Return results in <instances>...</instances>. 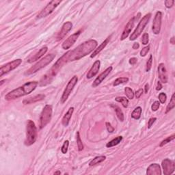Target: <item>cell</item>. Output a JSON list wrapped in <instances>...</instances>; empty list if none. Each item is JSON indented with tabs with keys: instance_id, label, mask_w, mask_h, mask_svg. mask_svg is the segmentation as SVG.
<instances>
[{
	"instance_id": "6da1fadb",
	"label": "cell",
	"mask_w": 175,
	"mask_h": 175,
	"mask_svg": "<svg viewBox=\"0 0 175 175\" xmlns=\"http://www.w3.org/2000/svg\"><path fill=\"white\" fill-rule=\"evenodd\" d=\"M97 41L94 39H91L81 43L77 47L73 50L68 51V61L73 62V61L79 60L87 55L90 54L91 52H94L97 47Z\"/></svg>"
},
{
	"instance_id": "7a4b0ae2",
	"label": "cell",
	"mask_w": 175,
	"mask_h": 175,
	"mask_svg": "<svg viewBox=\"0 0 175 175\" xmlns=\"http://www.w3.org/2000/svg\"><path fill=\"white\" fill-rule=\"evenodd\" d=\"M38 85V81H29L22 86H20L9 92L5 96V99L7 101H11L29 95L35 90Z\"/></svg>"
},
{
	"instance_id": "3957f363",
	"label": "cell",
	"mask_w": 175,
	"mask_h": 175,
	"mask_svg": "<svg viewBox=\"0 0 175 175\" xmlns=\"http://www.w3.org/2000/svg\"><path fill=\"white\" fill-rule=\"evenodd\" d=\"M68 53L66 52V54L63 55L60 58L58 59V61L55 63L54 66H52V68L49 71V73H47V74L42 77L41 81H40V85H45L48 84V83H51L53 78L57 75V73L59 72V71L60 70L61 68H62L65 64L68 62Z\"/></svg>"
},
{
	"instance_id": "277c9868",
	"label": "cell",
	"mask_w": 175,
	"mask_h": 175,
	"mask_svg": "<svg viewBox=\"0 0 175 175\" xmlns=\"http://www.w3.org/2000/svg\"><path fill=\"white\" fill-rule=\"evenodd\" d=\"M38 137L37 127L35 123L31 120H28L26 126V138L25 145L27 146H32L35 143Z\"/></svg>"
},
{
	"instance_id": "5b68a950",
	"label": "cell",
	"mask_w": 175,
	"mask_h": 175,
	"mask_svg": "<svg viewBox=\"0 0 175 175\" xmlns=\"http://www.w3.org/2000/svg\"><path fill=\"white\" fill-rule=\"evenodd\" d=\"M56 57V55L54 54H51L49 55H47L45 57H44L43 58H42L41 60L34 65L33 66H32L30 69H28L27 72L25 73V75H30L34 74L38 71H39L40 69L43 68L44 67L47 66L48 64H49L51 62L54 60V59Z\"/></svg>"
},
{
	"instance_id": "8992f818",
	"label": "cell",
	"mask_w": 175,
	"mask_h": 175,
	"mask_svg": "<svg viewBox=\"0 0 175 175\" xmlns=\"http://www.w3.org/2000/svg\"><path fill=\"white\" fill-rule=\"evenodd\" d=\"M150 17H151V13L146 14L144 17H142V19L140 20L139 23H138L137 28H135L134 32L131 34V35L130 36V40H135L139 37L140 34L142 33V32H143V30H144V28L146 27V25H147L148 22H149Z\"/></svg>"
},
{
	"instance_id": "52a82bcc",
	"label": "cell",
	"mask_w": 175,
	"mask_h": 175,
	"mask_svg": "<svg viewBox=\"0 0 175 175\" xmlns=\"http://www.w3.org/2000/svg\"><path fill=\"white\" fill-rule=\"evenodd\" d=\"M53 108L52 105H46L40 116V129H42L52 120Z\"/></svg>"
},
{
	"instance_id": "ba28073f",
	"label": "cell",
	"mask_w": 175,
	"mask_h": 175,
	"mask_svg": "<svg viewBox=\"0 0 175 175\" xmlns=\"http://www.w3.org/2000/svg\"><path fill=\"white\" fill-rule=\"evenodd\" d=\"M77 81H78V77L77 76H73L71 78L69 81L67 83L66 88L64 89L63 94L61 97V103H64L67 101V99H68L69 96H70L71 92H72L74 87L76 85Z\"/></svg>"
},
{
	"instance_id": "9c48e42d",
	"label": "cell",
	"mask_w": 175,
	"mask_h": 175,
	"mask_svg": "<svg viewBox=\"0 0 175 175\" xmlns=\"http://www.w3.org/2000/svg\"><path fill=\"white\" fill-rule=\"evenodd\" d=\"M61 3L60 0H53V1H50L49 3L47 4V5L42 10L41 12L38 14L37 16L38 19H42L47 17L48 15H49L52 14L55 9L58 6V5Z\"/></svg>"
},
{
	"instance_id": "30bf717a",
	"label": "cell",
	"mask_w": 175,
	"mask_h": 175,
	"mask_svg": "<svg viewBox=\"0 0 175 175\" xmlns=\"http://www.w3.org/2000/svg\"><path fill=\"white\" fill-rule=\"evenodd\" d=\"M21 63V59H17V60L12 61L11 62L7 63V64H6L5 65H3V66L0 68V77H3L4 75L7 74V73H10L11 71L15 70V69L17 68Z\"/></svg>"
},
{
	"instance_id": "8fae6325",
	"label": "cell",
	"mask_w": 175,
	"mask_h": 175,
	"mask_svg": "<svg viewBox=\"0 0 175 175\" xmlns=\"http://www.w3.org/2000/svg\"><path fill=\"white\" fill-rule=\"evenodd\" d=\"M162 13L160 11H157L155 16L153 23L152 25V31L155 35H158L160 33L161 27H162Z\"/></svg>"
},
{
	"instance_id": "7c38bea8",
	"label": "cell",
	"mask_w": 175,
	"mask_h": 175,
	"mask_svg": "<svg viewBox=\"0 0 175 175\" xmlns=\"http://www.w3.org/2000/svg\"><path fill=\"white\" fill-rule=\"evenodd\" d=\"M162 166L165 175H170L174 172L175 163L174 161L169 159H165L162 161Z\"/></svg>"
},
{
	"instance_id": "4fadbf2b",
	"label": "cell",
	"mask_w": 175,
	"mask_h": 175,
	"mask_svg": "<svg viewBox=\"0 0 175 175\" xmlns=\"http://www.w3.org/2000/svg\"><path fill=\"white\" fill-rule=\"evenodd\" d=\"M81 30H79L78 32H75V34H72V35L67 38V39L65 40L62 44V47L63 49L67 50L68 49H70L74 44L75 42L77 41V40L78 39L79 36L81 34Z\"/></svg>"
},
{
	"instance_id": "5bb4252c",
	"label": "cell",
	"mask_w": 175,
	"mask_h": 175,
	"mask_svg": "<svg viewBox=\"0 0 175 175\" xmlns=\"http://www.w3.org/2000/svg\"><path fill=\"white\" fill-rule=\"evenodd\" d=\"M112 68H113L112 66L107 67V68L105 69V70L103 71V73H101V74L99 75L96 79H95L94 82L92 83V86L93 88H96L99 85H100L101 83L103 82V81L104 80V79L109 75V73H110L111 71H112Z\"/></svg>"
},
{
	"instance_id": "9a60e30c",
	"label": "cell",
	"mask_w": 175,
	"mask_h": 175,
	"mask_svg": "<svg viewBox=\"0 0 175 175\" xmlns=\"http://www.w3.org/2000/svg\"><path fill=\"white\" fill-rule=\"evenodd\" d=\"M135 22V18L133 17V18H131V19L129 21V22L127 23L125 29H124V30H123V33H122V35L121 37V40H124L125 38H127L128 36H129L130 33H131L132 29H133V28L134 27Z\"/></svg>"
},
{
	"instance_id": "2e32d148",
	"label": "cell",
	"mask_w": 175,
	"mask_h": 175,
	"mask_svg": "<svg viewBox=\"0 0 175 175\" xmlns=\"http://www.w3.org/2000/svg\"><path fill=\"white\" fill-rule=\"evenodd\" d=\"M158 75L160 79L161 83H168V75L166 66L164 63H160L158 66Z\"/></svg>"
},
{
	"instance_id": "e0dca14e",
	"label": "cell",
	"mask_w": 175,
	"mask_h": 175,
	"mask_svg": "<svg viewBox=\"0 0 175 175\" xmlns=\"http://www.w3.org/2000/svg\"><path fill=\"white\" fill-rule=\"evenodd\" d=\"M72 28H73V23L70 21H67L66 23L63 24L62 29H61L60 32H59V34H58V36H57L58 40H62V38H64V36L67 34V33H68V32L72 29Z\"/></svg>"
},
{
	"instance_id": "ac0fdd59",
	"label": "cell",
	"mask_w": 175,
	"mask_h": 175,
	"mask_svg": "<svg viewBox=\"0 0 175 175\" xmlns=\"http://www.w3.org/2000/svg\"><path fill=\"white\" fill-rule=\"evenodd\" d=\"M101 66V62L100 60H97L96 62H95L94 64L91 67L90 70H89L88 73H87L86 77L88 79H91L93 77H95V75H97V73H99V70H100Z\"/></svg>"
},
{
	"instance_id": "d6986e66",
	"label": "cell",
	"mask_w": 175,
	"mask_h": 175,
	"mask_svg": "<svg viewBox=\"0 0 175 175\" xmlns=\"http://www.w3.org/2000/svg\"><path fill=\"white\" fill-rule=\"evenodd\" d=\"M147 175H161L162 174V170L161 167L157 164H152L147 168L146 170Z\"/></svg>"
},
{
	"instance_id": "ffe728a7",
	"label": "cell",
	"mask_w": 175,
	"mask_h": 175,
	"mask_svg": "<svg viewBox=\"0 0 175 175\" xmlns=\"http://www.w3.org/2000/svg\"><path fill=\"white\" fill-rule=\"evenodd\" d=\"M48 51V47H43L40 49L38 51V52L36 53L35 55H34L33 56L31 57L29 60H28V63H32L34 62H36V61H37L38 60H39V59L44 56V54H46L47 52Z\"/></svg>"
},
{
	"instance_id": "44dd1931",
	"label": "cell",
	"mask_w": 175,
	"mask_h": 175,
	"mask_svg": "<svg viewBox=\"0 0 175 175\" xmlns=\"http://www.w3.org/2000/svg\"><path fill=\"white\" fill-rule=\"evenodd\" d=\"M73 111H74V107H71L68 109V110L67 111V112L65 114L62 120V123L63 126L67 127V126L68 125V124L70 123V121L71 119V117H72L73 116Z\"/></svg>"
},
{
	"instance_id": "7402d4cb",
	"label": "cell",
	"mask_w": 175,
	"mask_h": 175,
	"mask_svg": "<svg viewBox=\"0 0 175 175\" xmlns=\"http://www.w3.org/2000/svg\"><path fill=\"white\" fill-rule=\"evenodd\" d=\"M44 98H45V95H42V94H39V95H36V96H34V97H30V98L25 99V100H23V104H25V105L32 104V103H36V102H37V101L43 100Z\"/></svg>"
},
{
	"instance_id": "603a6c76",
	"label": "cell",
	"mask_w": 175,
	"mask_h": 175,
	"mask_svg": "<svg viewBox=\"0 0 175 175\" xmlns=\"http://www.w3.org/2000/svg\"><path fill=\"white\" fill-rule=\"evenodd\" d=\"M109 40H110V37H108L107 38H106V39H105L104 41H103L102 43H101L100 45H99L98 47L97 48H96L95 49V51L94 52H92V55H91L90 56V58H95V56H97V55H98L99 53H100L101 51H102L103 49H104V48L105 47L107 46V44H108V42H109Z\"/></svg>"
},
{
	"instance_id": "cb8c5ba5",
	"label": "cell",
	"mask_w": 175,
	"mask_h": 175,
	"mask_svg": "<svg viewBox=\"0 0 175 175\" xmlns=\"http://www.w3.org/2000/svg\"><path fill=\"white\" fill-rule=\"evenodd\" d=\"M111 107H113L114 109L116 114L119 121L121 122H123L124 120H125V116H124V114L123 112V111H122V109L120 108L118 105H113V104L111 105Z\"/></svg>"
},
{
	"instance_id": "d4e9b609",
	"label": "cell",
	"mask_w": 175,
	"mask_h": 175,
	"mask_svg": "<svg viewBox=\"0 0 175 175\" xmlns=\"http://www.w3.org/2000/svg\"><path fill=\"white\" fill-rule=\"evenodd\" d=\"M106 159V157L104 155H101V156H97L96 157H95L92 160L90 161V162L89 163V166H95V165L100 164V163L104 162Z\"/></svg>"
},
{
	"instance_id": "484cf974",
	"label": "cell",
	"mask_w": 175,
	"mask_h": 175,
	"mask_svg": "<svg viewBox=\"0 0 175 175\" xmlns=\"http://www.w3.org/2000/svg\"><path fill=\"white\" fill-rule=\"evenodd\" d=\"M122 140H123V137H122V136H118V137L114 138V139L111 140L110 142H109L108 143L106 144V147L111 148L113 147V146H116L119 144H120V142H121Z\"/></svg>"
},
{
	"instance_id": "4316f807",
	"label": "cell",
	"mask_w": 175,
	"mask_h": 175,
	"mask_svg": "<svg viewBox=\"0 0 175 175\" xmlns=\"http://www.w3.org/2000/svg\"><path fill=\"white\" fill-rule=\"evenodd\" d=\"M142 111V107L140 106L137 107L133 111V112H132L131 117L135 120H139L140 119V117H141Z\"/></svg>"
},
{
	"instance_id": "83f0119b",
	"label": "cell",
	"mask_w": 175,
	"mask_h": 175,
	"mask_svg": "<svg viewBox=\"0 0 175 175\" xmlns=\"http://www.w3.org/2000/svg\"><path fill=\"white\" fill-rule=\"evenodd\" d=\"M175 107V95L174 93L172 95V97H171V99H170V103H168V105H167V107H166V114L168 113L169 111L172 110Z\"/></svg>"
},
{
	"instance_id": "f1b7e54d",
	"label": "cell",
	"mask_w": 175,
	"mask_h": 175,
	"mask_svg": "<svg viewBox=\"0 0 175 175\" xmlns=\"http://www.w3.org/2000/svg\"><path fill=\"white\" fill-rule=\"evenodd\" d=\"M115 100L117 101V102L121 103L122 105H123V107L125 108H127L128 107V105H129V100L126 98L125 97H118L115 99Z\"/></svg>"
},
{
	"instance_id": "f546056e",
	"label": "cell",
	"mask_w": 175,
	"mask_h": 175,
	"mask_svg": "<svg viewBox=\"0 0 175 175\" xmlns=\"http://www.w3.org/2000/svg\"><path fill=\"white\" fill-rule=\"evenodd\" d=\"M128 81H129V78L128 77H119V78H117L114 81L113 85L114 86H117V85L120 84L127 83Z\"/></svg>"
},
{
	"instance_id": "4dcf8cb0",
	"label": "cell",
	"mask_w": 175,
	"mask_h": 175,
	"mask_svg": "<svg viewBox=\"0 0 175 175\" xmlns=\"http://www.w3.org/2000/svg\"><path fill=\"white\" fill-rule=\"evenodd\" d=\"M125 92L127 98L131 99V100L134 98V97H135V93L133 92V90H132L131 88L126 87L125 88Z\"/></svg>"
},
{
	"instance_id": "1f68e13d",
	"label": "cell",
	"mask_w": 175,
	"mask_h": 175,
	"mask_svg": "<svg viewBox=\"0 0 175 175\" xmlns=\"http://www.w3.org/2000/svg\"><path fill=\"white\" fill-rule=\"evenodd\" d=\"M77 147H78L79 151H81V150H83V144L82 140L81 139L79 132H77Z\"/></svg>"
},
{
	"instance_id": "d6a6232c",
	"label": "cell",
	"mask_w": 175,
	"mask_h": 175,
	"mask_svg": "<svg viewBox=\"0 0 175 175\" xmlns=\"http://www.w3.org/2000/svg\"><path fill=\"white\" fill-rule=\"evenodd\" d=\"M174 138H175V135H174V134H173V135H171V136H169V137L167 138L166 139L164 140L162 142H161L159 146H160V147H162V146H164V145H166V144L169 143V142H170L171 141H172L173 140H174Z\"/></svg>"
},
{
	"instance_id": "836d02e7",
	"label": "cell",
	"mask_w": 175,
	"mask_h": 175,
	"mask_svg": "<svg viewBox=\"0 0 175 175\" xmlns=\"http://www.w3.org/2000/svg\"><path fill=\"white\" fill-rule=\"evenodd\" d=\"M152 60H153V59H152V55H150L149 59H148L147 62H146V72H149V71H150V69H151L152 64Z\"/></svg>"
},
{
	"instance_id": "e575fe53",
	"label": "cell",
	"mask_w": 175,
	"mask_h": 175,
	"mask_svg": "<svg viewBox=\"0 0 175 175\" xmlns=\"http://www.w3.org/2000/svg\"><path fill=\"white\" fill-rule=\"evenodd\" d=\"M68 146H69V141L68 140H66V141L64 142V144H63L62 148H61V151H62L63 154H66L67 151H68Z\"/></svg>"
},
{
	"instance_id": "d590c367",
	"label": "cell",
	"mask_w": 175,
	"mask_h": 175,
	"mask_svg": "<svg viewBox=\"0 0 175 175\" xmlns=\"http://www.w3.org/2000/svg\"><path fill=\"white\" fill-rule=\"evenodd\" d=\"M167 99V95L165 94L164 92H161L159 95V101L160 103H166Z\"/></svg>"
},
{
	"instance_id": "8d00e7d4",
	"label": "cell",
	"mask_w": 175,
	"mask_h": 175,
	"mask_svg": "<svg viewBox=\"0 0 175 175\" xmlns=\"http://www.w3.org/2000/svg\"><path fill=\"white\" fill-rule=\"evenodd\" d=\"M150 51V46L148 45L145 47H144L140 51V56L141 57H145L146 55H147V54L148 53V52Z\"/></svg>"
},
{
	"instance_id": "74e56055",
	"label": "cell",
	"mask_w": 175,
	"mask_h": 175,
	"mask_svg": "<svg viewBox=\"0 0 175 175\" xmlns=\"http://www.w3.org/2000/svg\"><path fill=\"white\" fill-rule=\"evenodd\" d=\"M148 41H149V36H148V33H144L142 36V44L144 45H146L148 43Z\"/></svg>"
},
{
	"instance_id": "f35d334b",
	"label": "cell",
	"mask_w": 175,
	"mask_h": 175,
	"mask_svg": "<svg viewBox=\"0 0 175 175\" xmlns=\"http://www.w3.org/2000/svg\"><path fill=\"white\" fill-rule=\"evenodd\" d=\"M159 106H160V103L159 101H155V102L153 103V104L151 106V109L153 111H157V109L159 108Z\"/></svg>"
},
{
	"instance_id": "ab89813d",
	"label": "cell",
	"mask_w": 175,
	"mask_h": 175,
	"mask_svg": "<svg viewBox=\"0 0 175 175\" xmlns=\"http://www.w3.org/2000/svg\"><path fill=\"white\" fill-rule=\"evenodd\" d=\"M174 4V0H166L165 1V6L167 8H171L173 6Z\"/></svg>"
},
{
	"instance_id": "60d3db41",
	"label": "cell",
	"mask_w": 175,
	"mask_h": 175,
	"mask_svg": "<svg viewBox=\"0 0 175 175\" xmlns=\"http://www.w3.org/2000/svg\"><path fill=\"white\" fill-rule=\"evenodd\" d=\"M105 125H106V128H107V131H108L109 133H113L114 131V128L112 126H111V124L109 123H106Z\"/></svg>"
},
{
	"instance_id": "b9f144b4",
	"label": "cell",
	"mask_w": 175,
	"mask_h": 175,
	"mask_svg": "<svg viewBox=\"0 0 175 175\" xmlns=\"http://www.w3.org/2000/svg\"><path fill=\"white\" fill-rule=\"evenodd\" d=\"M157 119L156 118H151V119H149V121L148 122V129H150L152 127V126L153 125V124L155 123V122L156 121Z\"/></svg>"
},
{
	"instance_id": "7bdbcfd3",
	"label": "cell",
	"mask_w": 175,
	"mask_h": 175,
	"mask_svg": "<svg viewBox=\"0 0 175 175\" xmlns=\"http://www.w3.org/2000/svg\"><path fill=\"white\" fill-rule=\"evenodd\" d=\"M143 92H144L143 89L142 88H140L138 90L136 91L135 93V96L136 97V99H140V97L142 96V94H143Z\"/></svg>"
},
{
	"instance_id": "ee69618b",
	"label": "cell",
	"mask_w": 175,
	"mask_h": 175,
	"mask_svg": "<svg viewBox=\"0 0 175 175\" xmlns=\"http://www.w3.org/2000/svg\"><path fill=\"white\" fill-rule=\"evenodd\" d=\"M137 61H138V59L136 58H131L129 59V62L131 65H134L136 62H137Z\"/></svg>"
},
{
	"instance_id": "f6af8a7d",
	"label": "cell",
	"mask_w": 175,
	"mask_h": 175,
	"mask_svg": "<svg viewBox=\"0 0 175 175\" xmlns=\"http://www.w3.org/2000/svg\"><path fill=\"white\" fill-rule=\"evenodd\" d=\"M162 89V83H161V81H157V86H156V90L159 91V90H161Z\"/></svg>"
},
{
	"instance_id": "bcb514c9",
	"label": "cell",
	"mask_w": 175,
	"mask_h": 175,
	"mask_svg": "<svg viewBox=\"0 0 175 175\" xmlns=\"http://www.w3.org/2000/svg\"><path fill=\"white\" fill-rule=\"evenodd\" d=\"M139 47H140V44H139V43H138V42H135V43H133V47H132V48H133V49H135V50L138 49Z\"/></svg>"
},
{
	"instance_id": "7dc6e473",
	"label": "cell",
	"mask_w": 175,
	"mask_h": 175,
	"mask_svg": "<svg viewBox=\"0 0 175 175\" xmlns=\"http://www.w3.org/2000/svg\"><path fill=\"white\" fill-rule=\"evenodd\" d=\"M144 88H145V93H147L148 90H149V85H148V83H146Z\"/></svg>"
},
{
	"instance_id": "c3c4849f",
	"label": "cell",
	"mask_w": 175,
	"mask_h": 175,
	"mask_svg": "<svg viewBox=\"0 0 175 175\" xmlns=\"http://www.w3.org/2000/svg\"><path fill=\"white\" fill-rule=\"evenodd\" d=\"M174 39H175V38H174V36H173V37H172V38H171V39H170V42H171V44H175V42H174Z\"/></svg>"
},
{
	"instance_id": "681fc988",
	"label": "cell",
	"mask_w": 175,
	"mask_h": 175,
	"mask_svg": "<svg viewBox=\"0 0 175 175\" xmlns=\"http://www.w3.org/2000/svg\"><path fill=\"white\" fill-rule=\"evenodd\" d=\"M61 174L60 171H57V172H54V174Z\"/></svg>"
},
{
	"instance_id": "f907efd6",
	"label": "cell",
	"mask_w": 175,
	"mask_h": 175,
	"mask_svg": "<svg viewBox=\"0 0 175 175\" xmlns=\"http://www.w3.org/2000/svg\"><path fill=\"white\" fill-rule=\"evenodd\" d=\"M6 80H1V83H0V85H2V84L4 83V81H5Z\"/></svg>"
}]
</instances>
